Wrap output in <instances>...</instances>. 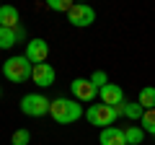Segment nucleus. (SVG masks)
I'll use <instances>...</instances> for the list:
<instances>
[{
    "label": "nucleus",
    "instance_id": "obj_1",
    "mask_svg": "<svg viewBox=\"0 0 155 145\" xmlns=\"http://www.w3.org/2000/svg\"><path fill=\"white\" fill-rule=\"evenodd\" d=\"M49 117L57 124H72L80 117H85V112L80 106V101H75V99H54L49 104Z\"/></svg>",
    "mask_w": 155,
    "mask_h": 145
},
{
    "label": "nucleus",
    "instance_id": "obj_2",
    "mask_svg": "<svg viewBox=\"0 0 155 145\" xmlns=\"http://www.w3.org/2000/svg\"><path fill=\"white\" fill-rule=\"evenodd\" d=\"M31 72H34V65L28 62L26 55L8 57L5 65H3V75H5V80H11V83H26V80L31 78Z\"/></svg>",
    "mask_w": 155,
    "mask_h": 145
},
{
    "label": "nucleus",
    "instance_id": "obj_3",
    "mask_svg": "<svg viewBox=\"0 0 155 145\" xmlns=\"http://www.w3.org/2000/svg\"><path fill=\"white\" fill-rule=\"evenodd\" d=\"M119 117H122L119 109H114V106H109V104H91L88 112H85V119H88L91 124H96V127H101V130L114 127V122Z\"/></svg>",
    "mask_w": 155,
    "mask_h": 145
},
{
    "label": "nucleus",
    "instance_id": "obj_4",
    "mask_svg": "<svg viewBox=\"0 0 155 145\" xmlns=\"http://www.w3.org/2000/svg\"><path fill=\"white\" fill-rule=\"evenodd\" d=\"M49 104L52 101L41 93H26L21 99V112L26 117H44V114H49Z\"/></svg>",
    "mask_w": 155,
    "mask_h": 145
},
{
    "label": "nucleus",
    "instance_id": "obj_5",
    "mask_svg": "<svg viewBox=\"0 0 155 145\" xmlns=\"http://www.w3.org/2000/svg\"><path fill=\"white\" fill-rule=\"evenodd\" d=\"M67 21L75 29H88L91 23L96 21V11L91 5H85V3H75V5L70 8V13H67Z\"/></svg>",
    "mask_w": 155,
    "mask_h": 145
},
{
    "label": "nucleus",
    "instance_id": "obj_6",
    "mask_svg": "<svg viewBox=\"0 0 155 145\" xmlns=\"http://www.w3.org/2000/svg\"><path fill=\"white\" fill-rule=\"evenodd\" d=\"M70 91H72V99L80 101V104H91L98 96V88L91 83V78H75L70 83Z\"/></svg>",
    "mask_w": 155,
    "mask_h": 145
},
{
    "label": "nucleus",
    "instance_id": "obj_7",
    "mask_svg": "<svg viewBox=\"0 0 155 145\" xmlns=\"http://www.w3.org/2000/svg\"><path fill=\"white\" fill-rule=\"evenodd\" d=\"M31 80H34V86H39V88H49V86H54L57 72H54V67H52L49 62H41V65H34Z\"/></svg>",
    "mask_w": 155,
    "mask_h": 145
},
{
    "label": "nucleus",
    "instance_id": "obj_8",
    "mask_svg": "<svg viewBox=\"0 0 155 145\" xmlns=\"http://www.w3.org/2000/svg\"><path fill=\"white\" fill-rule=\"evenodd\" d=\"M26 57L31 65H41V62H47V57H49V44H47L44 39H31L26 44Z\"/></svg>",
    "mask_w": 155,
    "mask_h": 145
},
{
    "label": "nucleus",
    "instance_id": "obj_9",
    "mask_svg": "<svg viewBox=\"0 0 155 145\" xmlns=\"http://www.w3.org/2000/svg\"><path fill=\"white\" fill-rule=\"evenodd\" d=\"M98 99H101V104H109L116 109L119 104H124V91H122V86H116V83H106L98 91Z\"/></svg>",
    "mask_w": 155,
    "mask_h": 145
},
{
    "label": "nucleus",
    "instance_id": "obj_10",
    "mask_svg": "<svg viewBox=\"0 0 155 145\" xmlns=\"http://www.w3.org/2000/svg\"><path fill=\"white\" fill-rule=\"evenodd\" d=\"M23 39H26V29L23 26H18V29H3L0 26V49H13Z\"/></svg>",
    "mask_w": 155,
    "mask_h": 145
},
{
    "label": "nucleus",
    "instance_id": "obj_11",
    "mask_svg": "<svg viewBox=\"0 0 155 145\" xmlns=\"http://www.w3.org/2000/svg\"><path fill=\"white\" fill-rule=\"evenodd\" d=\"M98 143H101V145H127V140H124V130H119V127H106V130H101Z\"/></svg>",
    "mask_w": 155,
    "mask_h": 145
},
{
    "label": "nucleus",
    "instance_id": "obj_12",
    "mask_svg": "<svg viewBox=\"0 0 155 145\" xmlns=\"http://www.w3.org/2000/svg\"><path fill=\"white\" fill-rule=\"evenodd\" d=\"M18 8L13 5H3L0 8V26L3 29H18Z\"/></svg>",
    "mask_w": 155,
    "mask_h": 145
},
{
    "label": "nucleus",
    "instance_id": "obj_13",
    "mask_svg": "<svg viewBox=\"0 0 155 145\" xmlns=\"http://www.w3.org/2000/svg\"><path fill=\"white\" fill-rule=\"evenodd\" d=\"M116 109H119V114H122V117H127V119H137V122L142 119V114H145V109L137 104V101H124V104H119Z\"/></svg>",
    "mask_w": 155,
    "mask_h": 145
},
{
    "label": "nucleus",
    "instance_id": "obj_14",
    "mask_svg": "<svg viewBox=\"0 0 155 145\" xmlns=\"http://www.w3.org/2000/svg\"><path fill=\"white\" fill-rule=\"evenodd\" d=\"M137 104L142 106L145 112L155 109V88H153V86H145V88L140 91V96H137Z\"/></svg>",
    "mask_w": 155,
    "mask_h": 145
},
{
    "label": "nucleus",
    "instance_id": "obj_15",
    "mask_svg": "<svg viewBox=\"0 0 155 145\" xmlns=\"http://www.w3.org/2000/svg\"><path fill=\"white\" fill-rule=\"evenodd\" d=\"M124 140H127V145H140L145 140V130L137 127V124H129V127L124 130Z\"/></svg>",
    "mask_w": 155,
    "mask_h": 145
},
{
    "label": "nucleus",
    "instance_id": "obj_16",
    "mask_svg": "<svg viewBox=\"0 0 155 145\" xmlns=\"http://www.w3.org/2000/svg\"><path fill=\"white\" fill-rule=\"evenodd\" d=\"M140 124H142L145 135H155V109L145 112V114H142V119H140Z\"/></svg>",
    "mask_w": 155,
    "mask_h": 145
},
{
    "label": "nucleus",
    "instance_id": "obj_17",
    "mask_svg": "<svg viewBox=\"0 0 155 145\" xmlns=\"http://www.w3.org/2000/svg\"><path fill=\"white\" fill-rule=\"evenodd\" d=\"M28 143H31V132H28L26 127L16 130V132H13V137H11V145H28Z\"/></svg>",
    "mask_w": 155,
    "mask_h": 145
},
{
    "label": "nucleus",
    "instance_id": "obj_18",
    "mask_svg": "<svg viewBox=\"0 0 155 145\" xmlns=\"http://www.w3.org/2000/svg\"><path fill=\"white\" fill-rule=\"evenodd\" d=\"M72 5H75L72 0H47V8H52V11H60V13H70Z\"/></svg>",
    "mask_w": 155,
    "mask_h": 145
},
{
    "label": "nucleus",
    "instance_id": "obj_19",
    "mask_svg": "<svg viewBox=\"0 0 155 145\" xmlns=\"http://www.w3.org/2000/svg\"><path fill=\"white\" fill-rule=\"evenodd\" d=\"M91 83H93V86H96V88H98V91H101V88H104V86H106V83H109V75H106V72H104V70H96V72H93V75H91Z\"/></svg>",
    "mask_w": 155,
    "mask_h": 145
},
{
    "label": "nucleus",
    "instance_id": "obj_20",
    "mask_svg": "<svg viewBox=\"0 0 155 145\" xmlns=\"http://www.w3.org/2000/svg\"><path fill=\"white\" fill-rule=\"evenodd\" d=\"M0 96H3V91H0Z\"/></svg>",
    "mask_w": 155,
    "mask_h": 145
},
{
    "label": "nucleus",
    "instance_id": "obj_21",
    "mask_svg": "<svg viewBox=\"0 0 155 145\" xmlns=\"http://www.w3.org/2000/svg\"><path fill=\"white\" fill-rule=\"evenodd\" d=\"M0 8H3V5H0Z\"/></svg>",
    "mask_w": 155,
    "mask_h": 145
}]
</instances>
